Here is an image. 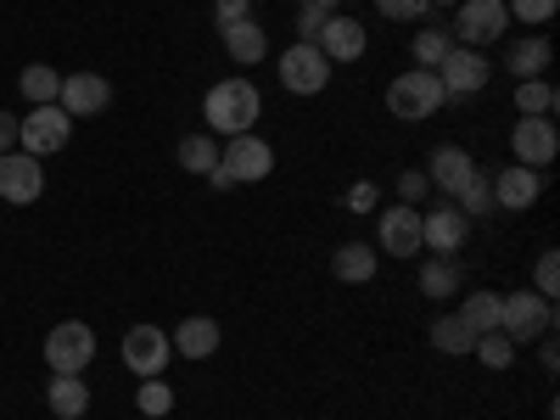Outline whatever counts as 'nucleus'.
Segmentation results:
<instances>
[{"mask_svg": "<svg viewBox=\"0 0 560 420\" xmlns=\"http://www.w3.org/2000/svg\"><path fill=\"white\" fill-rule=\"evenodd\" d=\"M135 409L152 415V420H163V415L174 409V387H168L163 376H147V382H140V393H135Z\"/></svg>", "mask_w": 560, "mask_h": 420, "instance_id": "32", "label": "nucleus"}, {"mask_svg": "<svg viewBox=\"0 0 560 420\" xmlns=\"http://www.w3.org/2000/svg\"><path fill=\"white\" fill-rule=\"evenodd\" d=\"M18 152V118L12 113H0V158Z\"/></svg>", "mask_w": 560, "mask_h": 420, "instance_id": "41", "label": "nucleus"}, {"mask_svg": "<svg viewBox=\"0 0 560 420\" xmlns=\"http://www.w3.org/2000/svg\"><path fill=\"white\" fill-rule=\"evenodd\" d=\"M18 90L28 96V107H51L57 102V90H62V73L57 68H45V62H28L18 73Z\"/></svg>", "mask_w": 560, "mask_h": 420, "instance_id": "26", "label": "nucleus"}, {"mask_svg": "<svg viewBox=\"0 0 560 420\" xmlns=\"http://www.w3.org/2000/svg\"><path fill=\"white\" fill-rule=\"evenodd\" d=\"M432 7H459V0H432Z\"/></svg>", "mask_w": 560, "mask_h": 420, "instance_id": "44", "label": "nucleus"}, {"mask_svg": "<svg viewBox=\"0 0 560 420\" xmlns=\"http://www.w3.org/2000/svg\"><path fill=\"white\" fill-rule=\"evenodd\" d=\"M432 348L448 353V359H459V353L477 348V331H471V325H465L459 314H438V319H432Z\"/></svg>", "mask_w": 560, "mask_h": 420, "instance_id": "25", "label": "nucleus"}, {"mask_svg": "<svg viewBox=\"0 0 560 420\" xmlns=\"http://www.w3.org/2000/svg\"><path fill=\"white\" fill-rule=\"evenodd\" d=\"M376 269H382V258H376L370 242H348V247L331 253V275L342 280V287H364V280H376Z\"/></svg>", "mask_w": 560, "mask_h": 420, "instance_id": "21", "label": "nucleus"}, {"mask_svg": "<svg viewBox=\"0 0 560 420\" xmlns=\"http://www.w3.org/2000/svg\"><path fill=\"white\" fill-rule=\"evenodd\" d=\"M504 12H510V23L538 28V23H549V18L560 12V0H504Z\"/></svg>", "mask_w": 560, "mask_h": 420, "instance_id": "34", "label": "nucleus"}, {"mask_svg": "<svg viewBox=\"0 0 560 420\" xmlns=\"http://www.w3.org/2000/svg\"><path fill=\"white\" fill-rule=\"evenodd\" d=\"M45 409H51L57 420H79V415L90 409L84 376H51V387H45Z\"/></svg>", "mask_w": 560, "mask_h": 420, "instance_id": "23", "label": "nucleus"}, {"mask_svg": "<svg viewBox=\"0 0 560 420\" xmlns=\"http://www.w3.org/2000/svg\"><path fill=\"white\" fill-rule=\"evenodd\" d=\"M420 298H432V303H448L454 292H459V264L454 258H427L420 264Z\"/></svg>", "mask_w": 560, "mask_h": 420, "instance_id": "24", "label": "nucleus"}, {"mask_svg": "<svg viewBox=\"0 0 560 420\" xmlns=\"http://www.w3.org/2000/svg\"><path fill=\"white\" fill-rule=\"evenodd\" d=\"M420 174H427V185H438V191H448V197H454L459 185L477 174V158L465 152V147H438V152H432V163L420 168Z\"/></svg>", "mask_w": 560, "mask_h": 420, "instance_id": "20", "label": "nucleus"}, {"mask_svg": "<svg viewBox=\"0 0 560 420\" xmlns=\"http://www.w3.org/2000/svg\"><path fill=\"white\" fill-rule=\"evenodd\" d=\"M488 370H510V364H516V342H510L504 331H482L477 337V348H471Z\"/></svg>", "mask_w": 560, "mask_h": 420, "instance_id": "33", "label": "nucleus"}, {"mask_svg": "<svg viewBox=\"0 0 560 420\" xmlns=\"http://www.w3.org/2000/svg\"><path fill=\"white\" fill-rule=\"evenodd\" d=\"M73 140V118L51 102V107H34L28 118H18V152H28V158H51V152H62Z\"/></svg>", "mask_w": 560, "mask_h": 420, "instance_id": "6", "label": "nucleus"}, {"mask_svg": "<svg viewBox=\"0 0 560 420\" xmlns=\"http://www.w3.org/2000/svg\"><path fill=\"white\" fill-rule=\"evenodd\" d=\"M202 179H208V185H213V191H219V197H224V191H236V179H230V174H224V168H208V174H202Z\"/></svg>", "mask_w": 560, "mask_h": 420, "instance_id": "42", "label": "nucleus"}, {"mask_svg": "<svg viewBox=\"0 0 560 420\" xmlns=\"http://www.w3.org/2000/svg\"><path fill=\"white\" fill-rule=\"evenodd\" d=\"M202 118H208V135H253V124L264 118V96L253 79H219L202 102Z\"/></svg>", "mask_w": 560, "mask_h": 420, "instance_id": "1", "label": "nucleus"}, {"mask_svg": "<svg viewBox=\"0 0 560 420\" xmlns=\"http://www.w3.org/2000/svg\"><path fill=\"white\" fill-rule=\"evenodd\" d=\"M454 45H471V51H482V45L504 39L510 34V12L504 0H459L454 7Z\"/></svg>", "mask_w": 560, "mask_h": 420, "instance_id": "4", "label": "nucleus"}, {"mask_svg": "<svg viewBox=\"0 0 560 420\" xmlns=\"http://www.w3.org/2000/svg\"><path fill=\"white\" fill-rule=\"evenodd\" d=\"M0 197H7L12 208L39 202V197H45V168H39V158H28V152H7V158H0Z\"/></svg>", "mask_w": 560, "mask_h": 420, "instance_id": "15", "label": "nucleus"}, {"mask_svg": "<svg viewBox=\"0 0 560 420\" xmlns=\"http://www.w3.org/2000/svg\"><path fill=\"white\" fill-rule=\"evenodd\" d=\"M179 168H185V174H208V168H219L213 135H185V140H179Z\"/></svg>", "mask_w": 560, "mask_h": 420, "instance_id": "31", "label": "nucleus"}, {"mask_svg": "<svg viewBox=\"0 0 560 420\" xmlns=\"http://www.w3.org/2000/svg\"><path fill=\"white\" fill-rule=\"evenodd\" d=\"M219 34H224V57L236 62V68H258L269 57V34L258 28V18H242V23H230Z\"/></svg>", "mask_w": 560, "mask_h": 420, "instance_id": "18", "label": "nucleus"}, {"mask_svg": "<svg viewBox=\"0 0 560 420\" xmlns=\"http://www.w3.org/2000/svg\"><path fill=\"white\" fill-rule=\"evenodd\" d=\"M376 12L387 23H420V18L432 12V0H376Z\"/></svg>", "mask_w": 560, "mask_h": 420, "instance_id": "35", "label": "nucleus"}, {"mask_svg": "<svg viewBox=\"0 0 560 420\" xmlns=\"http://www.w3.org/2000/svg\"><path fill=\"white\" fill-rule=\"evenodd\" d=\"M555 107H560V96L549 79H516V113L522 118H555Z\"/></svg>", "mask_w": 560, "mask_h": 420, "instance_id": "27", "label": "nucleus"}, {"mask_svg": "<svg viewBox=\"0 0 560 420\" xmlns=\"http://www.w3.org/2000/svg\"><path fill=\"white\" fill-rule=\"evenodd\" d=\"M90 359H96V331L84 319H62L51 337H45V364L51 376H84Z\"/></svg>", "mask_w": 560, "mask_h": 420, "instance_id": "5", "label": "nucleus"}, {"mask_svg": "<svg viewBox=\"0 0 560 420\" xmlns=\"http://www.w3.org/2000/svg\"><path fill=\"white\" fill-rule=\"evenodd\" d=\"M168 353H174V342H168V331H158V325H129V331H124V364L135 370L140 382L163 376Z\"/></svg>", "mask_w": 560, "mask_h": 420, "instance_id": "10", "label": "nucleus"}, {"mask_svg": "<svg viewBox=\"0 0 560 420\" xmlns=\"http://www.w3.org/2000/svg\"><path fill=\"white\" fill-rule=\"evenodd\" d=\"M465 242H471V219L454 202H438L432 213H420V247H432L438 258H454Z\"/></svg>", "mask_w": 560, "mask_h": 420, "instance_id": "11", "label": "nucleus"}, {"mask_svg": "<svg viewBox=\"0 0 560 420\" xmlns=\"http://www.w3.org/2000/svg\"><path fill=\"white\" fill-rule=\"evenodd\" d=\"M438 84H443V96H477V90H488V57L471 51V45H454V51L438 62Z\"/></svg>", "mask_w": 560, "mask_h": 420, "instance_id": "12", "label": "nucleus"}, {"mask_svg": "<svg viewBox=\"0 0 560 420\" xmlns=\"http://www.w3.org/2000/svg\"><path fill=\"white\" fill-rule=\"evenodd\" d=\"M499 331L510 337V342H538V337H549L555 331V303L549 298H538V292H510V298H499Z\"/></svg>", "mask_w": 560, "mask_h": 420, "instance_id": "2", "label": "nucleus"}, {"mask_svg": "<svg viewBox=\"0 0 560 420\" xmlns=\"http://www.w3.org/2000/svg\"><path fill=\"white\" fill-rule=\"evenodd\" d=\"M510 152H516L522 168H549L560 158V129L555 118H522L516 129H510Z\"/></svg>", "mask_w": 560, "mask_h": 420, "instance_id": "13", "label": "nucleus"}, {"mask_svg": "<svg viewBox=\"0 0 560 420\" xmlns=\"http://www.w3.org/2000/svg\"><path fill=\"white\" fill-rule=\"evenodd\" d=\"M174 353H179V359H213V353H219V319H208V314L179 319V331H174Z\"/></svg>", "mask_w": 560, "mask_h": 420, "instance_id": "22", "label": "nucleus"}, {"mask_svg": "<svg viewBox=\"0 0 560 420\" xmlns=\"http://www.w3.org/2000/svg\"><path fill=\"white\" fill-rule=\"evenodd\" d=\"M314 7H331L337 12V7H348V0H314Z\"/></svg>", "mask_w": 560, "mask_h": 420, "instance_id": "43", "label": "nucleus"}, {"mask_svg": "<svg viewBox=\"0 0 560 420\" xmlns=\"http://www.w3.org/2000/svg\"><path fill=\"white\" fill-rule=\"evenodd\" d=\"M427 191H432V185H427V174H420V168H409V174H398V202H409V208H420V202H427Z\"/></svg>", "mask_w": 560, "mask_h": 420, "instance_id": "38", "label": "nucleus"}, {"mask_svg": "<svg viewBox=\"0 0 560 420\" xmlns=\"http://www.w3.org/2000/svg\"><path fill=\"white\" fill-rule=\"evenodd\" d=\"M549 62H555V45L544 34H522V39L504 45V68L516 73V79H544Z\"/></svg>", "mask_w": 560, "mask_h": 420, "instance_id": "19", "label": "nucleus"}, {"mask_svg": "<svg viewBox=\"0 0 560 420\" xmlns=\"http://www.w3.org/2000/svg\"><path fill=\"white\" fill-rule=\"evenodd\" d=\"M376 247L393 258H415L420 253V208H409V202L382 208L376 213Z\"/></svg>", "mask_w": 560, "mask_h": 420, "instance_id": "16", "label": "nucleus"}, {"mask_svg": "<svg viewBox=\"0 0 560 420\" xmlns=\"http://www.w3.org/2000/svg\"><path fill=\"white\" fill-rule=\"evenodd\" d=\"M219 168L236 185H258V179L275 174V152H269V140H258V135H230L224 152H219Z\"/></svg>", "mask_w": 560, "mask_h": 420, "instance_id": "8", "label": "nucleus"}, {"mask_svg": "<svg viewBox=\"0 0 560 420\" xmlns=\"http://www.w3.org/2000/svg\"><path fill=\"white\" fill-rule=\"evenodd\" d=\"M387 107H393V118L420 124V118H432L438 107H448V96H443L438 73H427V68H409V73H398V79L387 84Z\"/></svg>", "mask_w": 560, "mask_h": 420, "instance_id": "3", "label": "nucleus"}, {"mask_svg": "<svg viewBox=\"0 0 560 420\" xmlns=\"http://www.w3.org/2000/svg\"><path fill=\"white\" fill-rule=\"evenodd\" d=\"M465 325H471V331L482 337V331H499V292H488V287H477L471 298H465L459 308H454Z\"/></svg>", "mask_w": 560, "mask_h": 420, "instance_id": "29", "label": "nucleus"}, {"mask_svg": "<svg viewBox=\"0 0 560 420\" xmlns=\"http://www.w3.org/2000/svg\"><path fill=\"white\" fill-rule=\"evenodd\" d=\"M448 51H454V34H448V28H438V23H432V28H420V34L409 39L415 68H427V73H438V62H443Z\"/></svg>", "mask_w": 560, "mask_h": 420, "instance_id": "28", "label": "nucleus"}, {"mask_svg": "<svg viewBox=\"0 0 560 420\" xmlns=\"http://www.w3.org/2000/svg\"><path fill=\"white\" fill-rule=\"evenodd\" d=\"M325 18H331V7H314V0H303L298 7V39H319V28H325Z\"/></svg>", "mask_w": 560, "mask_h": 420, "instance_id": "37", "label": "nucleus"}, {"mask_svg": "<svg viewBox=\"0 0 560 420\" xmlns=\"http://www.w3.org/2000/svg\"><path fill=\"white\" fill-rule=\"evenodd\" d=\"M533 280H538V287H533V292L555 303V292H560V253H555V247H549V253L538 258V275H533Z\"/></svg>", "mask_w": 560, "mask_h": 420, "instance_id": "36", "label": "nucleus"}, {"mask_svg": "<svg viewBox=\"0 0 560 420\" xmlns=\"http://www.w3.org/2000/svg\"><path fill=\"white\" fill-rule=\"evenodd\" d=\"M57 107H62L68 118H96V113H107V107H113V84H107L102 73H90V68H79V73H62Z\"/></svg>", "mask_w": 560, "mask_h": 420, "instance_id": "9", "label": "nucleus"}, {"mask_svg": "<svg viewBox=\"0 0 560 420\" xmlns=\"http://www.w3.org/2000/svg\"><path fill=\"white\" fill-rule=\"evenodd\" d=\"M242 18H253V0H213V23H219V28L242 23Z\"/></svg>", "mask_w": 560, "mask_h": 420, "instance_id": "39", "label": "nucleus"}, {"mask_svg": "<svg viewBox=\"0 0 560 420\" xmlns=\"http://www.w3.org/2000/svg\"><path fill=\"white\" fill-rule=\"evenodd\" d=\"M454 208H459L465 219H488V213H493V179L477 168V174L454 191Z\"/></svg>", "mask_w": 560, "mask_h": 420, "instance_id": "30", "label": "nucleus"}, {"mask_svg": "<svg viewBox=\"0 0 560 420\" xmlns=\"http://www.w3.org/2000/svg\"><path fill=\"white\" fill-rule=\"evenodd\" d=\"M275 73H280V84H287L292 96H319V90L331 84V62H325L319 45H308V39L287 45V51H280V62H275Z\"/></svg>", "mask_w": 560, "mask_h": 420, "instance_id": "7", "label": "nucleus"}, {"mask_svg": "<svg viewBox=\"0 0 560 420\" xmlns=\"http://www.w3.org/2000/svg\"><path fill=\"white\" fill-rule=\"evenodd\" d=\"M376 202H382V191L370 179H359V185H348V208L353 213H376Z\"/></svg>", "mask_w": 560, "mask_h": 420, "instance_id": "40", "label": "nucleus"}, {"mask_svg": "<svg viewBox=\"0 0 560 420\" xmlns=\"http://www.w3.org/2000/svg\"><path fill=\"white\" fill-rule=\"evenodd\" d=\"M544 197V168H499L493 174V208H504V213H527L533 202Z\"/></svg>", "mask_w": 560, "mask_h": 420, "instance_id": "17", "label": "nucleus"}, {"mask_svg": "<svg viewBox=\"0 0 560 420\" xmlns=\"http://www.w3.org/2000/svg\"><path fill=\"white\" fill-rule=\"evenodd\" d=\"M319 57L325 62H359L364 51H370V28L359 23V18H342V12H331V18H325V28H319Z\"/></svg>", "mask_w": 560, "mask_h": 420, "instance_id": "14", "label": "nucleus"}]
</instances>
